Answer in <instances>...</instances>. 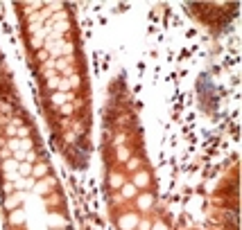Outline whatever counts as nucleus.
Instances as JSON below:
<instances>
[{
  "label": "nucleus",
  "instance_id": "1",
  "mask_svg": "<svg viewBox=\"0 0 242 230\" xmlns=\"http://www.w3.org/2000/svg\"><path fill=\"white\" fill-rule=\"evenodd\" d=\"M134 194H136V187H131V185L125 187V196H134Z\"/></svg>",
  "mask_w": 242,
  "mask_h": 230
}]
</instances>
